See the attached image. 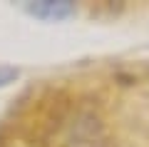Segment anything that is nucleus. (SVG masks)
<instances>
[{
  "label": "nucleus",
  "mask_w": 149,
  "mask_h": 147,
  "mask_svg": "<svg viewBox=\"0 0 149 147\" xmlns=\"http://www.w3.org/2000/svg\"><path fill=\"white\" fill-rule=\"evenodd\" d=\"M72 3H67V0H57V3H52V0H45V3H32V5H27V13H32L35 18H42V20H62V18L72 15Z\"/></svg>",
  "instance_id": "obj_1"
},
{
  "label": "nucleus",
  "mask_w": 149,
  "mask_h": 147,
  "mask_svg": "<svg viewBox=\"0 0 149 147\" xmlns=\"http://www.w3.org/2000/svg\"><path fill=\"white\" fill-rule=\"evenodd\" d=\"M17 77V70L15 68H8V65H0V85H8Z\"/></svg>",
  "instance_id": "obj_2"
}]
</instances>
